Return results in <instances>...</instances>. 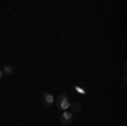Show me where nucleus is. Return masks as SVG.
Listing matches in <instances>:
<instances>
[{"label":"nucleus","instance_id":"1","mask_svg":"<svg viewBox=\"0 0 127 126\" xmlns=\"http://www.w3.org/2000/svg\"><path fill=\"white\" fill-rule=\"evenodd\" d=\"M69 99H68V96L66 94H61V96L58 97V106H59V109H63V111H68L69 109Z\"/></svg>","mask_w":127,"mask_h":126},{"label":"nucleus","instance_id":"2","mask_svg":"<svg viewBox=\"0 0 127 126\" xmlns=\"http://www.w3.org/2000/svg\"><path fill=\"white\" fill-rule=\"evenodd\" d=\"M59 119H61V123H63V125H66V126L71 125V121H73V113H71V111H63Z\"/></svg>","mask_w":127,"mask_h":126},{"label":"nucleus","instance_id":"3","mask_svg":"<svg viewBox=\"0 0 127 126\" xmlns=\"http://www.w3.org/2000/svg\"><path fill=\"white\" fill-rule=\"evenodd\" d=\"M42 104L44 106H53L54 104V96L51 92H44L42 94Z\"/></svg>","mask_w":127,"mask_h":126},{"label":"nucleus","instance_id":"4","mask_svg":"<svg viewBox=\"0 0 127 126\" xmlns=\"http://www.w3.org/2000/svg\"><path fill=\"white\" fill-rule=\"evenodd\" d=\"M2 73H3V75H12V73H14V67H12V65H5V67L2 68Z\"/></svg>","mask_w":127,"mask_h":126},{"label":"nucleus","instance_id":"5","mask_svg":"<svg viewBox=\"0 0 127 126\" xmlns=\"http://www.w3.org/2000/svg\"><path fill=\"white\" fill-rule=\"evenodd\" d=\"M69 109H71L73 113H80V111H81V104H80V102H73V104H69Z\"/></svg>","mask_w":127,"mask_h":126},{"label":"nucleus","instance_id":"6","mask_svg":"<svg viewBox=\"0 0 127 126\" xmlns=\"http://www.w3.org/2000/svg\"><path fill=\"white\" fill-rule=\"evenodd\" d=\"M75 90H76V92H80V94H85V89H81V87H76V85H75Z\"/></svg>","mask_w":127,"mask_h":126},{"label":"nucleus","instance_id":"7","mask_svg":"<svg viewBox=\"0 0 127 126\" xmlns=\"http://www.w3.org/2000/svg\"><path fill=\"white\" fill-rule=\"evenodd\" d=\"M2 77H3V73H2V70H0V80H2Z\"/></svg>","mask_w":127,"mask_h":126}]
</instances>
